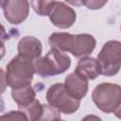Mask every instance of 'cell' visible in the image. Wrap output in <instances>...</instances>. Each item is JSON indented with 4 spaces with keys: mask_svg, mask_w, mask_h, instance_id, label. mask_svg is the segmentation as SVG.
<instances>
[{
    "mask_svg": "<svg viewBox=\"0 0 121 121\" xmlns=\"http://www.w3.org/2000/svg\"><path fill=\"white\" fill-rule=\"evenodd\" d=\"M92 98L96 107L104 112H113L120 116L121 88L113 83L98 84L93 91Z\"/></svg>",
    "mask_w": 121,
    "mask_h": 121,
    "instance_id": "6da1fadb",
    "label": "cell"
},
{
    "mask_svg": "<svg viewBox=\"0 0 121 121\" xmlns=\"http://www.w3.org/2000/svg\"><path fill=\"white\" fill-rule=\"evenodd\" d=\"M71 64L70 58L63 52L52 48L43 58L36 59L34 62L35 73L43 78L52 77L65 72Z\"/></svg>",
    "mask_w": 121,
    "mask_h": 121,
    "instance_id": "7a4b0ae2",
    "label": "cell"
},
{
    "mask_svg": "<svg viewBox=\"0 0 121 121\" xmlns=\"http://www.w3.org/2000/svg\"><path fill=\"white\" fill-rule=\"evenodd\" d=\"M34 73L35 68L32 60L18 54L7 65V83L12 89L30 84Z\"/></svg>",
    "mask_w": 121,
    "mask_h": 121,
    "instance_id": "3957f363",
    "label": "cell"
},
{
    "mask_svg": "<svg viewBox=\"0 0 121 121\" xmlns=\"http://www.w3.org/2000/svg\"><path fill=\"white\" fill-rule=\"evenodd\" d=\"M101 74L107 77L116 75L121 66V43L118 41L107 42L97 55Z\"/></svg>",
    "mask_w": 121,
    "mask_h": 121,
    "instance_id": "277c9868",
    "label": "cell"
},
{
    "mask_svg": "<svg viewBox=\"0 0 121 121\" xmlns=\"http://www.w3.org/2000/svg\"><path fill=\"white\" fill-rule=\"evenodd\" d=\"M46 99L51 107L65 114L75 112L80 105V100L70 95L62 83L50 86L46 93Z\"/></svg>",
    "mask_w": 121,
    "mask_h": 121,
    "instance_id": "5b68a950",
    "label": "cell"
},
{
    "mask_svg": "<svg viewBox=\"0 0 121 121\" xmlns=\"http://www.w3.org/2000/svg\"><path fill=\"white\" fill-rule=\"evenodd\" d=\"M2 7L5 18L12 25L23 23L29 12L28 0H6Z\"/></svg>",
    "mask_w": 121,
    "mask_h": 121,
    "instance_id": "8992f818",
    "label": "cell"
},
{
    "mask_svg": "<svg viewBox=\"0 0 121 121\" xmlns=\"http://www.w3.org/2000/svg\"><path fill=\"white\" fill-rule=\"evenodd\" d=\"M50 21L54 26L60 28H68L76 21L77 15L75 10L62 2H55L50 13Z\"/></svg>",
    "mask_w": 121,
    "mask_h": 121,
    "instance_id": "52a82bcc",
    "label": "cell"
},
{
    "mask_svg": "<svg viewBox=\"0 0 121 121\" xmlns=\"http://www.w3.org/2000/svg\"><path fill=\"white\" fill-rule=\"evenodd\" d=\"M43 50L40 40L33 36L22 38L18 43V53L20 56L28 60H36L41 56Z\"/></svg>",
    "mask_w": 121,
    "mask_h": 121,
    "instance_id": "ba28073f",
    "label": "cell"
},
{
    "mask_svg": "<svg viewBox=\"0 0 121 121\" xmlns=\"http://www.w3.org/2000/svg\"><path fill=\"white\" fill-rule=\"evenodd\" d=\"M75 73L84 79H95L101 74L98 60L86 56L82 57L78 62Z\"/></svg>",
    "mask_w": 121,
    "mask_h": 121,
    "instance_id": "9c48e42d",
    "label": "cell"
},
{
    "mask_svg": "<svg viewBox=\"0 0 121 121\" xmlns=\"http://www.w3.org/2000/svg\"><path fill=\"white\" fill-rule=\"evenodd\" d=\"M63 85L70 95L79 100L83 98L88 92V80L80 78L75 72L66 77Z\"/></svg>",
    "mask_w": 121,
    "mask_h": 121,
    "instance_id": "30bf717a",
    "label": "cell"
},
{
    "mask_svg": "<svg viewBox=\"0 0 121 121\" xmlns=\"http://www.w3.org/2000/svg\"><path fill=\"white\" fill-rule=\"evenodd\" d=\"M96 42L94 36L90 34H78L75 35L74 47L71 53L75 57H85L90 55L95 47Z\"/></svg>",
    "mask_w": 121,
    "mask_h": 121,
    "instance_id": "8fae6325",
    "label": "cell"
},
{
    "mask_svg": "<svg viewBox=\"0 0 121 121\" xmlns=\"http://www.w3.org/2000/svg\"><path fill=\"white\" fill-rule=\"evenodd\" d=\"M48 43L52 48H56L61 52H70L74 47L75 35L66 32H58L50 35Z\"/></svg>",
    "mask_w": 121,
    "mask_h": 121,
    "instance_id": "7c38bea8",
    "label": "cell"
},
{
    "mask_svg": "<svg viewBox=\"0 0 121 121\" xmlns=\"http://www.w3.org/2000/svg\"><path fill=\"white\" fill-rule=\"evenodd\" d=\"M13 100L19 106H26L35 99V91L30 84L24 85L19 88H13L11 91Z\"/></svg>",
    "mask_w": 121,
    "mask_h": 121,
    "instance_id": "4fadbf2b",
    "label": "cell"
},
{
    "mask_svg": "<svg viewBox=\"0 0 121 121\" xmlns=\"http://www.w3.org/2000/svg\"><path fill=\"white\" fill-rule=\"evenodd\" d=\"M20 111H23L27 119L29 120H41L43 113V105L40 103V101L34 99L29 104L26 106H18Z\"/></svg>",
    "mask_w": 121,
    "mask_h": 121,
    "instance_id": "5bb4252c",
    "label": "cell"
},
{
    "mask_svg": "<svg viewBox=\"0 0 121 121\" xmlns=\"http://www.w3.org/2000/svg\"><path fill=\"white\" fill-rule=\"evenodd\" d=\"M30 3L32 9L37 14L46 16L49 15L55 4V0H30Z\"/></svg>",
    "mask_w": 121,
    "mask_h": 121,
    "instance_id": "9a60e30c",
    "label": "cell"
},
{
    "mask_svg": "<svg viewBox=\"0 0 121 121\" xmlns=\"http://www.w3.org/2000/svg\"><path fill=\"white\" fill-rule=\"evenodd\" d=\"M0 120H28L27 116L23 111H12L2 116H0Z\"/></svg>",
    "mask_w": 121,
    "mask_h": 121,
    "instance_id": "2e32d148",
    "label": "cell"
},
{
    "mask_svg": "<svg viewBox=\"0 0 121 121\" xmlns=\"http://www.w3.org/2000/svg\"><path fill=\"white\" fill-rule=\"evenodd\" d=\"M108 0H82V5L90 9H100L107 4Z\"/></svg>",
    "mask_w": 121,
    "mask_h": 121,
    "instance_id": "e0dca14e",
    "label": "cell"
},
{
    "mask_svg": "<svg viewBox=\"0 0 121 121\" xmlns=\"http://www.w3.org/2000/svg\"><path fill=\"white\" fill-rule=\"evenodd\" d=\"M8 83H7V77H6V73L4 72L3 69L0 68V95L4 93V91L6 90Z\"/></svg>",
    "mask_w": 121,
    "mask_h": 121,
    "instance_id": "ac0fdd59",
    "label": "cell"
},
{
    "mask_svg": "<svg viewBox=\"0 0 121 121\" xmlns=\"http://www.w3.org/2000/svg\"><path fill=\"white\" fill-rule=\"evenodd\" d=\"M7 40H9V35L6 32L5 27L2 25H0V43H4Z\"/></svg>",
    "mask_w": 121,
    "mask_h": 121,
    "instance_id": "d6986e66",
    "label": "cell"
},
{
    "mask_svg": "<svg viewBox=\"0 0 121 121\" xmlns=\"http://www.w3.org/2000/svg\"><path fill=\"white\" fill-rule=\"evenodd\" d=\"M65 1L73 6H77V7H79L82 5V0H65Z\"/></svg>",
    "mask_w": 121,
    "mask_h": 121,
    "instance_id": "ffe728a7",
    "label": "cell"
},
{
    "mask_svg": "<svg viewBox=\"0 0 121 121\" xmlns=\"http://www.w3.org/2000/svg\"><path fill=\"white\" fill-rule=\"evenodd\" d=\"M5 54H6V48L4 46V43H0V60L5 56Z\"/></svg>",
    "mask_w": 121,
    "mask_h": 121,
    "instance_id": "44dd1931",
    "label": "cell"
},
{
    "mask_svg": "<svg viewBox=\"0 0 121 121\" xmlns=\"http://www.w3.org/2000/svg\"><path fill=\"white\" fill-rule=\"evenodd\" d=\"M5 2H6V0H0V6H3Z\"/></svg>",
    "mask_w": 121,
    "mask_h": 121,
    "instance_id": "7402d4cb",
    "label": "cell"
}]
</instances>
